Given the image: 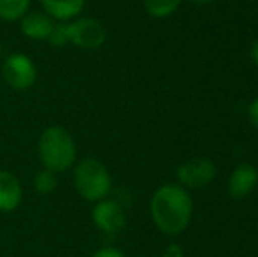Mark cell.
<instances>
[{
    "label": "cell",
    "instance_id": "1",
    "mask_svg": "<svg viewBox=\"0 0 258 257\" xmlns=\"http://www.w3.org/2000/svg\"><path fill=\"white\" fill-rule=\"evenodd\" d=\"M151 217L162 233L179 234L190 224L194 202L181 185H162L151 197Z\"/></svg>",
    "mask_w": 258,
    "mask_h": 257
},
{
    "label": "cell",
    "instance_id": "2",
    "mask_svg": "<svg viewBox=\"0 0 258 257\" xmlns=\"http://www.w3.org/2000/svg\"><path fill=\"white\" fill-rule=\"evenodd\" d=\"M37 153L41 164L58 175L74 168L78 146L67 129L61 125H49L39 136Z\"/></svg>",
    "mask_w": 258,
    "mask_h": 257
},
{
    "label": "cell",
    "instance_id": "3",
    "mask_svg": "<svg viewBox=\"0 0 258 257\" xmlns=\"http://www.w3.org/2000/svg\"><path fill=\"white\" fill-rule=\"evenodd\" d=\"M74 187L83 199L99 202L109 195L112 189V180L107 168L97 159H83L74 164Z\"/></svg>",
    "mask_w": 258,
    "mask_h": 257
},
{
    "label": "cell",
    "instance_id": "4",
    "mask_svg": "<svg viewBox=\"0 0 258 257\" xmlns=\"http://www.w3.org/2000/svg\"><path fill=\"white\" fill-rule=\"evenodd\" d=\"M2 78L13 90L23 92L37 81V67L25 53H11L2 62Z\"/></svg>",
    "mask_w": 258,
    "mask_h": 257
},
{
    "label": "cell",
    "instance_id": "5",
    "mask_svg": "<svg viewBox=\"0 0 258 257\" xmlns=\"http://www.w3.org/2000/svg\"><path fill=\"white\" fill-rule=\"evenodd\" d=\"M69 44L81 49H99L107 39L105 27L95 18H76L67 21Z\"/></svg>",
    "mask_w": 258,
    "mask_h": 257
},
{
    "label": "cell",
    "instance_id": "6",
    "mask_svg": "<svg viewBox=\"0 0 258 257\" xmlns=\"http://www.w3.org/2000/svg\"><path fill=\"white\" fill-rule=\"evenodd\" d=\"M176 176L179 183L188 189H202L209 185L216 176V166L213 161L206 157L191 159L177 168Z\"/></svg>",
    "mask_w": 258,
    "mask_h": 257
},
{
    "label": "cell",
    "instance_id": "7",
    "mask_svg": "<svg viewBox=\"0 0 258 257\" xmlns=\"http://www.w3.org/2000/svg\"><path fill=\"white\" fill-rule=\"evenodd\" d=\"M93 224L97 229H100L105 234H116L125 227L126 215L123 206L114 199H102V201L95 202L92 212Z\"/></svg>",
    "mask_w": 258,
    "mask_h": 257
},
{
    "label": "cell",
    "instance_id": "8",
    "mask_svg": "<svg viewBox=\"0 0 258 257\" xmlns=\"http://www.w3.org/2000/svg\"><path fill=\"white\" fill-rule=\"evenodd\" d=\"M258 183V169L251 164H239L232 171L227 183V190L230 197L244 199L253 192Z\"/></svg>",
    "mask_w": 258,
    "mask_h": 257
},
{
    "label": "cell",
    "instance_id": "9",
    "mask_svg": "<svg viewBox=\"0 0 258 257\" xmlns=\"http://www.w3.org/2000/svg\"><path fill=\"white\" fill-rule=\"evenodd\" d=\"M56 21L49 18L44 11H28L20 20L21 34L32 41H48Z\"/></svg>",
    "mask_w": 258,
    "mask_h": 257
},
{
    "label": "cell",
    "instance_id": "10",
    "mask_svg": "<svg viewBox=\"0 0 258 257\" xmlns=\"http://www.w3.org/2000/svg\"><path fill=\"white\" fill-rule=\"evenodd\" d=\"M23 189L16 175L9 171H0V212L9 213L20 206Z\"/></svg>",
    "mask_w": 258,
    "mask_h": 257
},
{
    "label": "cell",
    "instance_id": "11",
    "mask_svg": "<svg viewBox=\"0 0 258 257\" xmlns=\"http://www.w3.org/2000/svg\"><path fill=\"white\" fill-rule=\"evenodd\" d=\"M41 6L54 21H72L81 16L86 0H41Z\"/></svg>",
    "mask_w": 258,
    "mask_h": 257
},
{
    "label": "cell",
    "instance_id": "12",
    "mask_svg": "<svg viewBox=\"0 0 258 257\" xmlns=\"http://www.w3.org/2000/svg\"><path fill=\"white\" fill-rule=\"evenodd\" d=\"M32 0H0V20L13 23L20 21L30 11Z\"/></svg>",
    "mask_w": 258,
    "mask_h": 257
},
{
    "label": "cell",
    "instance_id": "13",
    "mask_svg": "<svg viewBox=\"0 0 258 257\" xmlns=\"http://www.w3.org/2000/svg\"><path fill=\"white\" fill-rule=\"evenodd\" d=\"M183 0H144V9L151 18L162 20V18L172 16L181 6Z\"/></svg>",
    "mask_w": 258,
    "mask_h": 257
},
{
    "label": "cell",
    "instance_id": "14",
    "mask_svg": "<svg viewBox=\"0 0 258 257\" xmlns=\"http://www.w3.org/2000/svg\"><path fill=\"white\" fill-rule=\"evenodd\" d=\"M56 185H58L56 173L49 171V169H46V168H42L34 178V189L42 195H48V194L54 192Z\"/></svg>",
    "mask_w": 258,
    "mask_h": 257
},
{
    "label": "cell",
    "instance_id": "15",
    "mask_svg": "<svg viewBox=\"0 0 258 257\" xmlns=\"http://www.w3.org/2000/svg\"><path fill=\"white\" fill-rule=\"evenodd\" d=\"M48 42L54 48H63L69 44V27L67 21H56L48 37Z\"/></svg>",
    "mask_w": 258,
    "mask_h": 257
},
{
    "label": "cell",
    "instance_id": "16",
    "mask_svg": "<svg viewBox=\"0 0 258 257\" xmlns=\"http://www.w3.org/2000/svg\"><path fill=\"white\" fill-rule=\"evenodd\" d=\"M92 257H125V254L114 247H104L100 250H97Z\"/></svg>",
    "mask_w": 258,
    "mask_h": 257
},
{
    "label": "cell",
    "instance_id": "17",
    "mask_svg": "<svg viewBox=\"0 0 258 257\" xmlns=\"http://www.w3.org/2000/svg\"><path fill=\"white\" fill-rule=\"evenodd\" d=\"M248 120L251 122V125L258 129V97L248 106Z\"/></svg>",
    "mask_w": 258,
    "mask_h": 257
},
{
    "label": "cell",
    "instance_id": "18",
    "mask_svg": "<svg viewBox=\"0 0 258 257\" xmlns=\"http://www.w3.org/2000/svg\"><path fill=\"white\" fill-rule=\"evenodd\" d=\"M163 257H183V252H181L179 247H176V245H172V247L169 248V250L165 252V255Z\"/></svg>",
    "mask_w": 258,
    "mask_h": 257
},
{
    "label": "cell",
    "instance_id": "19",
    "mask_svg": "<svg viewBox=\"0 0 258 257\" xmlns=\"http://www.w3.org/2000/svg\"><path fill=\"white\" fill-rule=\"evenodd\" d=\"M251 60H253V64L258 67V39L251 44Z\"/></svg>",
    "mask_w": 258,
    "mask_h": 257
},
{
    "label": "cell",
    "instance_id": "20",
    "mask_svg": "<svg viewBox=\"0 0 258 257\" xmlns=\"http://www.w3.org/2000/svg\"><path fill=\"white\" fill-rule=\"evenodd\" d=\"M188 2L195 4V6H209V4H213L214 0H188Z\"/></svg>",
    "mask_w": 258,
    "mask_h": 257
}]
</instances>
